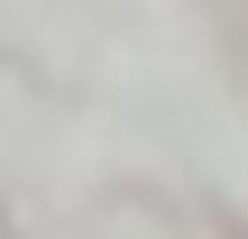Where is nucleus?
<instances>
[{
    "label": "nucleus",
    "instance_id": "obj_1",
    "mask_svg": "<svg viewBox=\"0 0 248 239\" xmlns=\"http://www.w3.org/2000/svg\"><path fill=\"white\" fill-rule=\"evenodd\" d=\"M0 239H18V230H9V212H0Z\"/></svg>",
    "mask_w": 248,
    "mask_h": 239
}]
</instances>
